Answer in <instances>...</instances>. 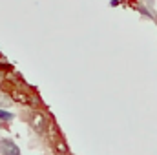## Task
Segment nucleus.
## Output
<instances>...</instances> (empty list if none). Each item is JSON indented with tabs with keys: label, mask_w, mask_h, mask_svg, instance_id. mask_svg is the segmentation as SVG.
I'll use <instances>...</instances> for the list:
<instances>
[{
	"label": "nucleus",
	"mask_w": 157,
	"mask_h": 155,
	"mask_svg": "<svg viewBox=\"0 0 157 155\" xmlns=\"http://www.w3.org/2000/svg\"><path fill=\"white\" fill-rule=\"evenodd\" d=\"M31 126L35 128V131L44 133V131H46V126H48V119H46V115L40 113V112H33V113H31Z\"/></svg>",
	"instance_id": "f257e3e1"
},
{
	"label": "nucleus",
	"mask_w": 157,
	"mask_h": 155,
	"mask_svg": "<svg viewBox=\"0 0 157 155\" xmlns=\"http://www.w3.org/2000/svg\"><path fill=\"white\" fill-rule=\"evenodd\" d=\"M0 150H2L4 155H20V148H18L13 141H9V139H4V141H2Z\"/></svg>",
	"instance_id": "f03ea898"
},
{
	"label": "nucleus",
	"mask_w": 157,
	"mask_h": 155,
	"mask_svg": "<svg viewBox=\"0 0 157 155\" xmlns=\"http://www.w3.org/2000/svg\"><path fill=\"white\" fill-rule=\"evenodd\" d=\"M13 99L17 100V102H24V104H29V97L26 95V93H22V91H18V89H13Z\"/></svg>",
	"instance_id": "7ed1b4c3"
},
{
	"label": "nucleus",
	"mask_w": 157,
	"mask_h": 155,
	"mask_svg": "<svg viewBox=\"0 0 157 155\" xmlns=\"http://www.w3.org/2000/svg\"><path fill=\"white\" fill-rule=\"evenodd\" d=\"M55 150H57V153H60V155L68 153V146H66L64 141H57V142H55Z\"/></svg>",
	"instance_id": "20e7f679"
},
{
	"label": "nucleus",
	"mask_w": 157,
	"mask_h": 155,
	"mask_svg": "<svg viewBox=\"0 0 157 155\" xmlns=\"http://www.w3.org/2000/svg\"><path fill=\"white\" fill-rule=\"evenodd\" d=\"M13 119V113H9V112H4V110H0V120H11Z\"/></svg>",
	"instance_id": "39448f33"
},
{
	"label": "nucleus",
	"mask_w": 157,
	"mask_h": 155,
	"mask_svg": "<svg viewBox=\"0 0 157 155\" xmlns=\"http://www.w3.org/2000/svg\"><path fill=\"white\" fill-rule=\"evenodd\" d=\"M144 2H146L148 6H154V2H155V0H144Z\"/></svg>",
	"instance_id": "423d86ee"
},
{
	"label": "nucleus",
	"mask_w": 157,
	"mask_h": 155,
	"mask_svg": "<svg viewBox=\"0 0 157 155\" xmlns=\"http://www.w3.org/2000/svg\"><path fill=\"white\" fill-rule=\"evenodd\" d=\"M0 146H2V141H0Z\"/></svg>",
	"instance_id": "0eeeda50"
}]
</instances>
